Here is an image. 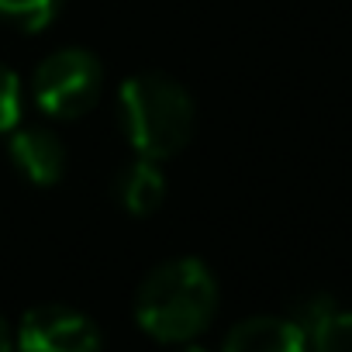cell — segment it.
Returning <instances> with one entry per match:
<instances>
[{
	"mask_svg": "<svg viewBox=\"0 0 352 352\" xmlns=\"http://www.w3.org/2000/svg\"><path fill=\"white\" fill-rule=\"evenodd\" d=\"M218 311V283L201 259H169L155 266L135 297L138 324L159 342L197 338Z\"/></svg>",
	"mask_w": 352,
	"mask_h": 352,
	"instance_id": "1",
	"label": "cell"
},
{
	"mask_svg": "<svg viewBox=\"0 0 352 352\" xmlns=\"http://www.w3.org/2000/svg\"><path fill=\"white\" fill-rule=\"evenodd\" d=\"M121 124L138 155L162 162L190 142L194 97L162 73L131 76L121 83Z\"/></svg>",
	"mask_w": 352,
	"mask_h": 352,
	"instance_id": "2",
	"label": "cell"
},
{
	"mask_svg": "<svg viewBox=\"0 0 352 352\" xmlns=\"http://www.w3.org/2000/svg\"><path fill=\"white\" fill-rule=\"evenodd\" d=\"M104 87L100 63L87 49H59L35 69L32 90L45 114L52 118H80L87 114Z\"/></svg>",
	"mask_w": 352,
	"mask_h": 352,
	"instance_id": "3",
	"label": "cell"
},
{
	"mask_svg": "<svg viewBox=\"0 0 352 352\" xmlns=\"http://www.w3.org/2000/svg\"><path fill=\"white\" fill-rule=\"evenodd\" d=\"M18 352H100L97 324L63 304L32 307L18 328Z\"/></svg>",
	"mask_w": 352,
	"mask_h": 352,
	"instance_id": "4",
	"label": "cell"
},
{
	"mask_svg": "<svg viewBox=\"0 0 352 352\" xmlns=\"http://www.w3.org/2000/svg\"><path fill=\"white\" fill-rule=\"evenodd\" d=\"M11 159L32 184L49 187L66 173V145L45 128H18L11 135Z\"/></svg>",
	"mask_w": 352,
	"mask_h": 352,
	"instance_id": "5",
	"label": "cell"
},
{
	"mask_svg": "<svg viewBox=\"0 0 352 352\" xmlns=\"http://www.w3.org/2000/svg\"><path fill=\"white\" fill-rule=\"evenodd\" d=\"M221 352H307V335L290 318L256 314L228 331Z\"/></svg>",
	"mask_w": 352,
	"mask_h": 352,
	"instance_id": "6",
	"label": "cell"
},
{
	"mask_svg": "<svg viewBox=\"0 0 352 352\" xmlns=\"http://www.w3.org/2000/svg\"><path fill=\"white\" fill-rule=\"evenodd\" d=\"M118 201L124 211L131 214H152L162 197H166V173L155 166V159H138V162H128L121 173H118V187H114Z\"/></svg>",
	"mask_w": 352,
	"mask_h": 352,
	"instance_id": "7",
	"label": "cell"
},
{
	"mask_svg": "<svg viewBox=\"0 0 352 352\" xmlns=\"http://www.w3.org/2000/svg\"><path fill=\"white\" fill-rule=\"evenodd\" d=\"M307 352H352V311H331L311 335Z\"/></svg>",
	"mask_w": 352,
	"mask_h": 352,
	"instance_id": "8",
	"label": "cell"
},
{
	"mask_svg": "<svg viewBox=\"0 0 352 352\" xmlns=\"http://www.w3.org/2000/svg\"><path fill=\"white\" fill-rule=\"evenodd\" d=\"M59 4L63 0H0V14L18 21L28 32H38V28H45L56 18Z\"/></svg>",
	"mask_w": 352,
	"mask_h": 352,
	"instance_id": "9",
	"label": "cell"
},
{
	"mask_svg": "<svg viewBox=\"0 0 352 352\" xmlns=\"http://www.w3.org/2000/svg\"><path fill=\"white\" fill-rule=\"evenodd\" d=\"M18 118H21V83L8 66H0V135L11 131Z\"/></svg>",
	"mask_w": 352,
	"mask_h": 352,
	"instance_id": "10",
	"label": "cell"
},
{
	"mask_svg": "<svg viewBox=\"0 0 352 352\" xmlns=\"http://www.w3.org/2000/svg\"><path fill=\"white\" fill-rule=\"evenodd\" d=\"M331 311H335V300H331L328 294H311V297H304V300L290 311V321H294L304 335H311Z\"/></svg>",
	"mask_w": 352,
	"mask_h": 352,
	"instance_id": "11",
	"label": "cell"
},
{
	"mask_svg": "<svg viewBox=\"0 0 352 352\" xmlns=\"http://www.w3.org/2000/svg\"><path fill=\"white\" fill-rule=\"evenodd\" d=\"M0 352H14V335H11L4 318H0Z\"/></svg>",
	"mask_w": 352,
	"mask_h": 352,
	"instance_id": "12",
	"label": "cell"
},
{
	"mask_svg": "<svg viewBox=\"0 0 352 352\" xmlns=\"http://www.w3.org/2000/svg\"><path fill=\"white\" fill-rule=\"evenodd\" d=\"M184 352H208V349H201V345H187Z\"/></svg>",
	"mask_w": 352,
	"mask_h": 352,
	"instance_id": "13",
	"label": "cell"
}]
</instances>
